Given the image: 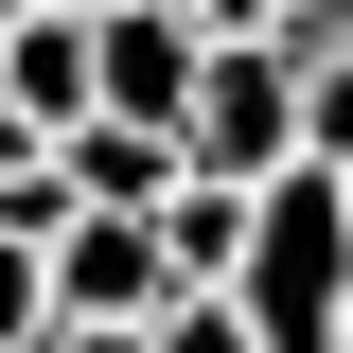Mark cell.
Masks as SVG:
<instances>
[{
	"label": "cell",
	"instance_id": "1",
	"mask_svg": "<svg viewBox=\"0 0 353 353\" xmlns=\"http://www.w3.org/2000/svg\"><path fill=\"white\" fill-rule=\"evenodd\" d=\"M212 301L248 318V353H336V318H353V212H336V176H318V159L248 194V248H230Z\"/></svg>",
	"mask_w": 353,
	"mask_h": 353
},
{
	"label": "cell",
	"instance_id": "2",
	"mask_svg": "<svg viewBox=\"0 0 353 353\" xmlns=\"http://www.w3.org/2000/svg\"><path fill=\"white\" fill-rule=\"evenodd\" d=\"M176 176H212V194H265V176H301V53L248 36L194 71V106H176Z\"/></svg>",
	"mask_w": 353,
	"mask_h": 353
},
{
	"label": "cell",
	"instance_id": "3",
	"mask_svg": "<svg viewBox=\"0 0 353 353\" xmlns=\"http://www.w3.org/2000/svg\"><path fill=\"white\" fill-rule=\"evenodd\" d=\"M36 283H53V336H141V318L176 301L159 212H71V230L36 248Z\"/></svg>",
	"mask_w": 353,
	"mask_h": 353
},
{
	"label": "cell",
	"instance_id": "4",
	"mask_svg": "<svg viewBox=\"0 0 353 353\" xmlns=\"http://www.w3.org/2000/svg\"><path fill=\"white\" fill-rule=\"evenodd\" d=\"M194 71H212V53H194L176 0H106V18H88V124H159V141H176Z\"/></svg>",
	"mask_w": 353,
	"mask_h": 353
},
{
	"label": "cell",
	"instance_id": "5",
	"mask_svg": "<svg viewBox=\"0 0 353 353\" xmlns=\"http://www.w3.org/2000/svg\"><path fill=\"white\" fill-rule=\"evenodd\" d=\"M53 194H71V212H159L176 194V141L159 124H71L53 141Z\"/></svg>",
	"mask_w": 353,
	"mask_h": 353
},
{
	"label": "cell",
	"instance_id": "6",
	"mask_svg": "<svg viewBox=\"0 0 353 353\" xmlns=\"http://www.w3.org/2000/svg\"><path fill=\"white\" fill-rule=\"evenodd\" d=\"M0 106L36 141H71L88 124V18H18V36H0Z\"/></svg>",
	"mask_w": 353,
	"mask_h": 353
},
{
	"label": "cell",
	"instance_id": "7",
	"mask_svg": "<svg viewBox=\"0 0 353 353\" xmlns=\"http://www.w3.org/2000/svg\"><path fill=\"white\" fill-rule=\"evenodd\" d=\"M230 248H248V194H212V176H176L159 194V265H176V301H212Z\"/></svg>",
	"mask_w": 353,
	"mask_h": 353
},
{
	"label": "cell",
	"instance_id": "8",
	"mask_svg": "<svg viewBox=\"0 0 353 353\" xmlns=\"http://www.w3.org/2000/svg\"><path fill=\"white\" fill-rule=\"evenodd\" d=\"M283 53H301V36H283ZM301 159L353 176V53H301Z\"/></svg>",
	"mask_w": 353,
	"mask_h": 353
},
{
	"label": "cell",
	"instance_id": "9",
	"mask_svg": "<svg viewBox=\"0 0 353 353\" xmlns=\"http://www.w3.org/2000/svg\"><path fill=\"white\" fill-rule=\"evenodd\" d=\"M141 353H248V318H230V301H159V318H141Z\"/></svg>",
	"mask_w": 353,
	"mask_h": 353
},
{
	"label": "cell",
	"instance_id": "10",
	"mask_svg": "<svg viewBox=\"0 0 353 353\" xmlns=\"http://www.w3.org/2000/svg\"><path fill=\"white\" fill-rule=\"evenodd\" d=\"M53 336V283H36V248H0V353H36Z\"/></svg>",
	"mask_w": 353,
	"mask_h": 353
},
{
	"label": "cell",
	"instance_id": "11",
	"mask_svg": "<svg viewBox=\"0 0 353 353\" xmlns=\"http://www.w3.org/2000/svg\"><path fill=\"white\" fill-rule=\"evenodd\" d=\"M36 353H141V336H36Z\"/></svg>",
	"mask_w": 353,
	"mask_h": 353
},
{
	"label": "cell",
	"instance_id": "12",
	"mask_svg": "<svg viewBox=\"0 0 353 353\" xmlns=\"http://www.w3.org/2000/svg\"><path fill=\"white\" fill-rule=\"evenodd\" d=\"M18 18H106V0H18Z\"/></svg>",
	"mask_w": 353,
	"mask_h": 353
},
{
	"label": "cell",
	"instance_id": "13",
	"mask_svg": "<svg viewBox=\"0 0 353 353\" xmlns=\"http://www.w3.org/2000/svg\"><path fill=\"white\" fill-rule=\"evenodd\" d=\"M0 36H18V0H0Z\"/></svg>",
	"mask_w": 353,
	"mask_h": 353
},
{
	"label": "cell",
	"instance_id": "14",
	"mask_svg": "<svg viewBox=\"0 0 353 353\" xmlns=\"http://www.w3.org/2000/svg\"><path fill=\"white\" fill-rule=\"evenodd\" d=\"M336 353H353V318H336Z\"/></svg>",
	"mask_w": 353,
	"mask_h": 353
}]
</instances>
